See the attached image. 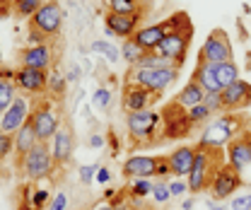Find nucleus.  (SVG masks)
Segmentation results:
<instances>
[{
  "mask_svg": "<svg viewBox=\"0 0 251 210\" xmlns=\"http://www.w3.org/2000/svg\"><path fill=\"white\" fill-rule=\"evenodd\" d=\"M249 138H251V128H249Z\"/></svg>",
  "mask_w": 251,
  "mask_h": 210,
  "instance_id": "52",
  "label": "nucleus"
},
{
  "mask_svg": "<svg viewBox=\"0 0 251 210\" xmlns=\"http://www.w3.org/2000/svg\"><path fill=\"white\" fill-rule=\"evenodd\" d=\"M157 99H159V94L145 90V87H140V85H135V82H126V85H124L121 104H124V109L128 111V114L152 109V104H155Z\"/></svg>",
  "mask_w": 251,
  "mask_h": 210,
  "instance_id": "15",
  "label": "nucleus"
},
{
  "mask_svg": "<svg viewBox=\"0 0 251 210\" xmlns=\"http://www.w3.org/2000/svg\"><path fill=\"white\" fill-rule=\"evenodd\" d=\"M188 111V119H191V123L193 126H201V123H205V121L210 119L213 114H210V109L201 102V104H196V106H191V109H186Z\"/></svg>",
  "mask_w": 251,
  "mask_h": 210,
  "instance_id": "35",
  "label": "nucleus"
},
{
  "mask_svg": "<svg viewBox=\"0 0 251 210\" xmlns=\"http://www.w3.org/2000/svg\"><path fill=\"white\" fill-rule=\"evenodd\" d=\"M150 196L155 198V203H159V206H162V203H167V201L172 198V193H169V181L159 179L155 186H152V193H150Z\"/></svg>",
  "mask_w": 251,
  "mask_h": 210,
  "instance_id": "38",
  "label": "nucleus"
},
{
  "mask_svg": "<svg viewBox=\"0 0 251 210\" xmlns=\"http://www.w3.org/2000/svg\"><path fill=\"white\" fill-rule=\"evenodd\" d=\"M20 65L49 73L51 68H56V49H53V44L51 41H46V44H29L27 49L20 51Z\"/></svg>",
  "mask_w": 251,
  "mask_h": 210,
  "instance_id": "12",
  "label": "nucleus"
},
{
  "mask_svg": "<svg viewBox=\"0 0 251 210\" xmlns=\"http://www.w3.org/2000/svg\"><path fill=\"white\" fill-rule=\"evenodd\" d=\"M106 138H109V143H111V148H114V152H119V140H116V135H114V133H109Z\"/></svg>",
  "mask_w": 251,
  "mask_h": 210,
  "instance_id": "47",
  "label": "nucleus"
},
{
  "mask_svg": "<svg viewBox=\"0 0 251 210\" xmlns=\"http://www.w3.org/2000/svg\"><path fill=\"white\" fill-rule=\"evenodd\" d=\"M191 208H193V198H186L184 206H181V210H191Z\"/></svg>",
  "mask_w": 251,
  "mask_h": 210,
  "instance_id": "49",
  "label": "nucleus"
},
{
  "mask_svg": "<svg viewBox=\"0 0 251 210\" xmlns=\"http://www.w3.org/2000/svg\"><path fill=\"white\" fill-rule=\"evenodd\" d=\"M135 68H176V70H181L174 60L164 58V56H157L155 51H150V53H145L143 58H140V63L135 65Z\"/></svg>",
  "mask_w": 251,
  "mask_h": 210,
  "instance_id": "31",
  "label": "nucleus"
},
{
  "mask_svg": "<svg viewBox=\"0 0 251 210\" xmlns=\"http://www.w3.org/2000/svg\"><path fill=\"white\" fill-rule=\"evenodd\" d=\"M244 126H247V116H244V114L225 111V114H220L213 123H208V126H205V131L201 133L198 145H208V148H225L234 135H239L242 131H247Z\"/></svg>",
  "mask_w": 251,
  "mask_h": 210,
  "instance_id": "3",
  "label": "nucleus"
},
{
  "mask_svg": "<svg viewBox=\"0 0 251 210\" xmlns=\"http://www.w3.org/2000/svg\"><path fill=\"white\" fill-rule=\"evenodd\" d=\"M2 68H5V65H2V51H0V70H2Z\"/></svg>",
  "mask_w": 251,
  "mask_h": 210,
  "instance_id": "50",
  "label": "nucleus"
},
{
  "mask_svg": "<svg viewBox=\"0 0 251 210\" xmlns=\"http://www.w3.org/2000/svg\"><path fill=\"white\" fill-rule=\"evenodd\" d=\"M73 150H75V133L68 123H61V128L51 138V155L56 167H65L73 159Z\"/></svg>",
  "mask_w": 251,
  "mask_h": 210,
  "instance_id": "17",
  "label": "nucleus"
},
{
  "mask_svg": "<svg viewBox=\"0 0 251 210\" xmlns=\"http://www.w3.org/2000/svg\"><path fill=\"white\" fill-rule=\"evenodd\" d=\"M210 210H222V208H210Z\"/></svg>",
  "mask_w": 251,
  "mask_h": 210,
  "instance_id": "51",
  "label": "nucleus"
},
{
  "mask_svg": "<svg viewBox=\"0 0 251 210\" xmlns=\"http://www.w3.org/2000/svg\"><path fill=\"white\" fill-rule=\"evenodd\" d=\"M203 104L210 109V114H225V106H222V92H205Z\"/></svg>",
  "mask_w": 251,
  "mask_h": 210,
  "instance_id": "37",
  "label": "nucleus"
},
{
  "mask_svg": "<svg viewBox=\"0 0 251 210\" xmlns=\"http://www.w3.org/2000/svg\"><path fill=\"white\" fill-rule=\"evenodd\" d=\"M162 123V116L155 109H145V111H133L126 116V126H128V135L130 143L135 148L140 145H157V128Z\"/></svg>",
  "mask_w": 251,
  "mask_h": 210,
  "instance_id": "4",
  "label": "nucleus"
},
{
  "mask_svg": "<svg viewBox=\"0 0 251 210\" xmlns=\"http://www.w3.org/2000/svg\"><path fill=\"white\" fill-rule=\"evenodd\" d=\"M97 169H99V164H87V167H80V181H82V184H92Z\"/></svg>",
  "mask_w": 251,
  "mask_h": 210,
  "instance_id": "42",
  "label": "nucleus"
},
{
  "mask_svg": "<svg viewBox=\"0 0 251 210\" xmlns=\"http://www.w3.org/2000/svg\"><path fill=\"white\" fill-rule=\"evenodd\" d=\"M31 104L27 97H22V94H17L15 97V102L0 114V131L2 133H7V135H15L27 121H29V114H31Z\"/></svg>",
  "mask_w": 251,
  "mask_h": 210,
  "instance_id": "14",
  "label": "nucleus"
},
{
  "mask_svg": "<svg viewBox=\"0 0 251 210\" xmlns=\"http://www.w3.org/2000/svg\"><path fill=\"white\" fill-rule=\"evenodd\" d=\"M61 27H63V7L58 0L44 2L29 17V31H36V34L46 36L49 41L61 34Z\"/></svg>",
  "mask_w": 251,
  "mask_h": 210,
  "instance_id": "9",
  "label": "nucleus"
},
{
  "mask_svg": "<svg viewBox=\"0 0 251 210\" xmlns=\"http://www.w3.org/2000/svg\"><path fill=\"white\" fill-rule=\"evenodd\" d=\"M172 27V20L167 17L164 22H155V25H148V27H140V29L133 34V41L143 49V51H155L157 46H159V41L164 39V34L169 31Z\"/></svg>",
  "mask_w": 251,
  "mask_h": 210,
  "instance_id": "21",
  "label": "nucleus"
},
{
  "mask_svg": "<svg viewBox=\"0 0 251 210\" xmlns=\"http://www.w3.org/2000/svg\"><path fill=\"white\" fill-rule=\"evenodd\" d=\"M159 116H162V135H159V143L186 138V135H191V131L196 128V126L191 123V119H188V111L181 104H176L174 99L159 111Z\"/></svg>",
  "mask_w": 251,
  "mask_h": 210,
  "instance_id": "6",
  "label": "nucleus"
},
{
  "mask_svg": "<svg viewBox=\"0 0 251 210\" xmlns=\"http://www.w3.org/2000/svg\"><path fill=\"white\" fill-rule=\"evenodd\" d=\"M92 51L94 53H99V56H104L109 63H116V60L121 58L119 49H116L114 44H109V41H101V39H97V41L92 44Z\"/></svg>",
  "mask_w": 251,
  "mask_h": 210,
  "instance_id": "33",
  "label": "nucleus"
},
{
  "mask_svg": "<svg viewBox=\"0 0 251 210\" xmlns=\"http://www.w3.org/2000/svg\"><path fill=\"white\" fill-rule=\"evenodd\" d=\"M104 27H106L109 34H114V36L128 39V36H133L135 31L140 29V12H135V15L106 12V15H104Z\"/></svg>",
  "mask_w": 251,
  "mask_h": 210,
  "instance_id": "20",
  "label": "nucleus"
},
{
  "mask_svg": "<svg viewBox=\"0 0 251 210\" xmlns=\"http://www.w3.org/2000/svg\"><path fill=\"white\" fill-rule=\"evenodd\" d=\"M17 97V85H15V70L2 68L0 70V114L15 102Z\"/></svg>",
  "mask_w": 251,
  "mask_h": 210,
  "instance_id": "25",
  "label": "nucleus"
},
{
  "mask_svg": "<svg viewBox=\"0 0 251 210\" xmlns=\"http://www.w3.org/2000/svg\"><path fill=\"white\" fill-rule=\"evenodd\" d=\"M152 186H155V181L152 179H133V184L128 186V196H133V198H145V196H150L152 193Z\"/></svg>",
  "mask_w": 251,
  "mask_h": 210,
  "instance_id": "34",
  "label": "nucleus"
},
{
  "mask_svg": "<svg viewBox=\"0 0 251 210\" xmlns=\"http://www.w3.org/2000/svg\"><path fill=\"white\" fill-rule=\"evenodd\" d=\"M222 106L225 111H244L251 106V85L247 80H237L222 90Z\"/></svg>",
  "mask_w": 251,
  "mask_h": 210,
  "instance_id": "18",
  "label": "nucleus"
},
{
  "mask_svg": "<svg viewBox=\"0 0 251 210\" xmlns=\"http://www.w3.org/2000/svg\"><path fill=\"white\" fill-rule=\"evenodd\" d=\"M222 148H208V145H196V159L188 172L186 184L188 193H201L210 188V181L215 177L218 167L222 164Z\"/></svg>",
  "mask_w": 251,
  "mask_h": 210,
  "instance_id": "2",
  "label": "nucleus"
},
{
  "mask_svg": "<svg viewBox=\"0 0 251 210\" xmlns=\"http://www.w3.org/2000/svg\"><path fill=\"white\" fill-rule=\"evenodd\" d=\"M17 167H20V172L29 181L49 179L56 172V162H53V155H51V145L49 143H39Z\"/></svg>",
  "mask_w": 251,
  "mask_h": 210,
  "instance_id": "8",
  "label": "nucleus"
},
{
  "mask_svg": "<svg viewBox=\"0 0 251 210\" xmlns=\"http://www.w3.org/2000/svg\"><path fill=\"white\" fill-rule=\"evenodd\" d=\"M12 140H15V148H12V155H15V159H17V164L29 155L36 145H39V138H36V131H34V126H31L29 121L12 135Z\"/></svg>",
  "mask_w": 251,
  "mask_h": 210,
  "instance_id": "23",
  "label": "nucleus"
},
{
  "mask_svg": "<svg viewBox=\"0 0 251 210\" xmlns=\"http://www.w3.org/2000/svg\"><path fill=\"white\" fill-rule=\"evenodd\" d=\"M203 97H205L203 87H201L196 80H191V78H188V82L184 85V90L174 97V102H176V104H181L184 109H191V106L201 104V102H203Z\"/></svg>",
  "mask_w": 251,
  "mask_h": 210,
  "instance_id": "26",
  "label": "nucleus"
},
{
  "mask_svg": "<svg viewBox=\"0 0 251 210\" xmlns=\"http://www.w3.org/2000/svg\"><path fill=\"white\" fill-rule=\"evenodd\" d=\"M148 51H143L135 41H133V36H128V39H124V46H121V58L130 65V68H135L138 63H140V58L145 56Z\"/></svg>",
  "mask_w": 251,
  "mask_h": 210,
  "instance_id": "29",
  "label": "nucleus"
},
{
  "mask_svg": "<svg viewBox=\"0 0 251 210\" xmlns=\"http://www.w3.org/2000/svg\"><path fill=\"white\" fill-rule=\"evenodd\" d=\"M12 148H15V140H12V135H7V133H2V131H0V162H2L5 157H10Z\"/></svg>",
  "mask_w": 251,
  "mask_h": 210,
  "instance_id": "40",
  "label": "nucleus"
},
{
  "mask_svg": "<svg viewBox=\"0 0 251 210\" xmlns=\"http://www.w3.org/2000/svg\"><path fill=\"white\" fill-rule=\"evenodd\" d=\"M94 104L99 109H109V104H111V90L109 87H99V90L94 92Z\"/></svg>",
  "mask_w": 251,
  "mask_h": 210,
  "instance_id": "39",
  "label": "nucleus"
},
{
  "mask_svg": "<svg viewBox=\"0 0 251 210\" xmlns=\"http://www.w3.org/2000/svg\"><path fill=\"white\" fill-rule=\"evenodd\" d=\"M198 58L203 60V63H210V65L232 60V44H229L227 31L225 29L210 31L208 39H205V44H203V49H201V53H198Z\"/></svg>",
  "mask_w": 251,
  "mask_h": 210,
  "instance_id": "11",
  "label": "nucleus"
},
{
  "mask_svg": "<svg viewBox=\"0 0 251 210\" xmlns=\"http://www.w3.org/2000/svg\"><path fill=\"white\" fill-rule=\"evenodd\" d=\"M167 155H130L124 162V179H155Z\"/></svg>",
  "mask_w": 251,
  "mask_h": 210,
  "instance_id": "13",
  "label": "nucleus"
},
{
  "mask_svg": "<svg viewBox=\"0 0 251 210\" xmlns=\"http://www.w3.org/2000/svg\"><path fill=\"white\" fill-rule=\"evenodd\" d=\"M49 188H34L29 193V208L31 210H44L49 206Z\"/></svg>",
  "mask_w": 251,
  "mask_h": 210,
  "instance_id": "36",
  "label": "nucleus"
},
{
  "mask_svg": "<svg viewBox=\"0 0 251 210\" xmlns=\"http://www.w3.org/2000/svg\"><path fill=\"white\" fill-rule=\"evenodd\" d=\"M193 159H196V145H181L174 152L167 155V164H169V177H176V179H186L191 167H193Z\"/></svg>",
  "mask_w": 251,
  "mask_h": 210,
  "instance_id": "22",
  "label": "nucleus"
},
{
  "mask_svg": "<svg viewBox=\"0 0 251 210\" xmlns=\"http://www.w3.org/2000/svg\"><path fill=\"white\" fill-rule=\"evenodd\" d=\"M169 193L172 196H184V193H188V184L184 179H176L169 184Z\"/></svg>",
  "mask_w": 251,
  "mask_h": 210,
  "instance_id": "43",
  "label": "nucleus"
},
{
  "mask_svg": "<svg viewBox=\"0 0 251 210\" xmlns=\"http://www.w3.org/2000/svg\"><path fill=\"white\" fill-rule=\"evenodd\" d=\"M46 210H68V196H65L63 191H58V193L49 201V208Z\"/></svg>",
  "mask_w": 251,
  "mask_h": 210,
  "instance_id": "41",
  "label": "nucleus"
},
{
  "mask_svg": "<svg viewBox=\"0 0 251 210\" xmlns=\"http://www.w3.org/2000/svg\"><path fill=\"white\" fill-rule=\"evenodd\" d=\"M213 73H215V78H218L220 87L225 90V87H229L232 82H237L242 75H239V65L234 63V60H225V63H215L213 65Z\"/></svg>",
  "mask_w": 251,
  "mask_h": 210,
  "instance_id": "27",
  "label": "nucleus"
},
{
  "mask_svg": "<svg viewBox=\"0 0 251 210\" xmlns=\"http://www.w3.org/2000/svg\"><path fill=\"white\" fill-rule=\"evenodd\" d=\"M191 80H196V82L203 87V92H222L218 78H215V73H213V65H210V63H203L201 58H198L196 68H193Z\"/></svg>",
  "mask_w": 251,
  "mask_h": 210,
  "instance_id": "24",
  "label": "nucleus"
},
{
  "mask_svg": "<svg viewBox=\"0 0 251 210\" xmlns=\"http://www.w3.org/2000/svg\"><path fill=\"white\" fill-rule=\"evenodd\" d=\"M179 73L181 70L176 68H130L126 82H135L155 94H162L179 80Z\"/></svg>",
  "mask_w": 251,
  "mask_h": 210,
  "instance_id": "5",
  "label": "nucleus"
},
{
  "mask_svg": "<svg viewBox=\"0 0 251 210\" xmlns=\"http://www.w3.org/2000/svg\"><path fill=\"white\" fill-rule=\"evenodd\" d=\"M172 27L164 34V39L159 41V46L155 49L157 56H164V58L174 60L179 68H184L186 63V53L188 46H191V39H193V25L188 20L186 12H174L172 17Z\"/></svg>",
  "mask_w": 251,
  "mask_h": 210,
  "instance_id": "1",
  "label": "nucleus"
},
{
  "mask_svg": "<svg viewBox=\"0 0 251 210\" xmlns=\"http://www.w3.org/2000/svg\"><path fill=\"white\" fill-rule=\"evenodd\" d=\"M227 164L242 177V184H247V174L251 172V138H249V128L242 131L239 135H234L227 145Z\"/></svg>",
  "mask_w": 251,
  "mask_h": 210,
  "instance_id": "10",
  "label": "nucleus"
},
{
  "mask_svg": "<svg viewBox=\"0 0 251 210\" xmlns=\"http://www.w3.org/2000/svg\"><path fill=\"white\" fill-rule=\"evenodd\" d=\"M94 179L99 181L101 186H106V184L111 181V172H109L106 167H99V169H97V174H94Z\"/></svg>",
  "mask_w": 251,
  "mask_h": 210,
  "instance_id": "45",
  "label": "nucleus"
},
{
  "mask_svg": "<svg viewBox=\"0 0 251 210\" xmlns=\"http://www.w3.org/2000/svg\"><path fill=\"white\" fill-rule=\"evenodd\" d=\"M232 210H251V193H244L232 201Z\"/></svg>",
  "mask_w": 251,
  "mask_h": 210,
  "instance_id": "44",
  "label": "nucleus"
},
{
  "mask_svg": "<svg viewBox=\"0 0 251 210\" xmlns=\"http://www.w3.org/2000/svg\"><path fill=\"white\" fill-rule=\"evenodd\" d=\"M92 210H116V208H114V206H111V203L106 201V203H99V206H94Z\"/></svg>",
  "mask_w": 251,
  "mask_h": 210,
  "instance_id": "48",
  "label": "nucleus"
},
{
  "mask_svg": "<svg viewBox=\"0 0 251 210\" xmlns=\"http://www.w3.org/2000/svg\"><path fill=\"white\" fill-rule=\"evenodd\" d=\"M90 145H92V148H101V145H104V138H101L99 133H94L92 138H90Z\"/></svg>",
  "mask_w": 251,
  "mask_h": 210,
  "instance_id": "46",
  "label": "nucleus"
},
{
  "mask_svg": "<svg viewBox=\"0 0 251 210\" xmlns=\"http://www.w3.org/2000/svg\"><path fill=\"white\" fill-rule=\"evenodd\" d=\"M106 5H109V12H116V15L140 12V0H106Z\"/></svg>",
  "mask_w": 251,
  "mask_h": 210,
  "instance_id": "32",
  "label": "nucleus"
},
{
  "mask_svg": "<svg viewBox=\"0 0 251 210\" xmlns=\"http://www.w3.org/2000/svg\"><path fill=\"white\" fill-rule=\"evenodd\" d=\"M49 82V73L46 70H34V68H17L15 70V85L17 90L29 92V94H44Z\"/></svg>",
  "mask_w": 251,
  "mask_h": 210,
  "instance_id": "19",
  "label": "nucleus"
},
{
  "mask_svg": "<svg viewBox=\"0 0 251 210\" xmlns=\"http://www.w3.org/2000/svg\"><path fill=\"white\" fill-rule=\"evenodd\" d=\"M10 2H12V0H10Z\"/></svg>",
  "mask_w": 251,
  "mask_h": 210,
  "instance_id": "53",
  "label": "nucleus"
},
{
  "mask_svg": "<svg viewBox=\"0 0 251 210\" xmlns=\"http://www.w3.org/2000/svg\"><path fill=\"white\" fill-rule=\"evenodd\" d=\"M239 186H242V177H239L227 162H222L218 167V172H215V177H213V181H210L213 196H215L218 201H225V198H229Z\"/></svg>",
  "mask_w": 251,
  "mask_h": 210,
  "instance_id": "16",
  "label": "nucleus"
},
{
  "mask_svg": "<svg viewBox=\"0 0 251 210\" xmlns=\"http://www.w3.org/2000/svg\"><path fill=\"white\" fill-rule=\"evenodd\" d=\"M65 90H68V78L63 75L61 70L51 68V70H49V82H46V92H49L51 97L61 99L63 94H65Z\"/></svg>",
  "mask_w": 251,
  "mask_h": 210,
  "instance_id": "28",
  "label": "nucleus"
},
{
  "mask_svg": "<svg viewBox=\"0 0 251 210\" xmlns=\"http://www.w3.org/2000/svg\"><path fill=\"white\" fill-rule=\"evenodd\" d=\"M44 2H49V0H12L10 2V10L17 15V17H22V20H29L31 15L44 5Z\"/></svg>",
  "mask_w": 251,
  "mask_h": 210,
  "instance_id": "30",
  "label": "nucleus"
},
{
  "mask_svg": "<svg viewBox=\"0 0 251 210\" xmlns=\"http://www.w3.org/2000/svg\"><path fill=\"white\" fill-rule=\"evenodd\" d=\"M29 123L34 126V131H36L39 143H49V140L56 135V131L61 128V111L53 106L51 99L44 97L41 102H36V104L31 106Z\"/></svg>",
  "mask_w": 251,
  "mask_h": 210,
  "instance_id": "7",
  "label": "nucleus"
}]
</instances>
